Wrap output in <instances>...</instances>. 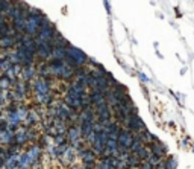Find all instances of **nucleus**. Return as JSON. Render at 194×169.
Here are the masks:
<instances>
[{
	"mask_svg": "<svg viewBox=\"0 0 194 169\" xmlns=\"http://www.w3.org/2000/svg\"><path fill=\"white\" fill-rule=\"evenodd\" d=\"M65 56H68V58H71L79 67H82L85 63H88V56L85 55L84 52H80L79 49H76V47H71V46H68L67 49H65Z\"/></svg>",
	"mask_w": 194,
	"mask_h": 169,
	"instance_id": "f257e3e1",
	"label": "nucleus"
},
{
	"mask_svg": "<svg viewBox=\"0 0 194 169\" xmlns=\"http://www.w3.org/2000/svg\"><path fill=\"white\" fill-rule=\"evenodd\" d=\"M132 142H134V136H132V132L129 131V130H122L120 134H118V139H117L118 146L129 150L130 145H132Z\"/></svg>",
	"mask_w": 194,
	"mask_h": 169,
	"instance_id": "f03ea898",
	"label": "nucleus"
},
{
	"mask_svg": "<svg viewBox=\"0 0 194 169\" xmlns=\"http://www.w3.org/2000/svg\"><path fill=\"white\" fill-rule=\"evenodd\" d=\"M177 163L173 157H167L165 158V169H176Z\"/></svg>",
	"mask_w": 194,
	"mask_h": 169,
	"instance_id": "7ed1b4c3",
	"label": "nucleus"
}]
</instances>
